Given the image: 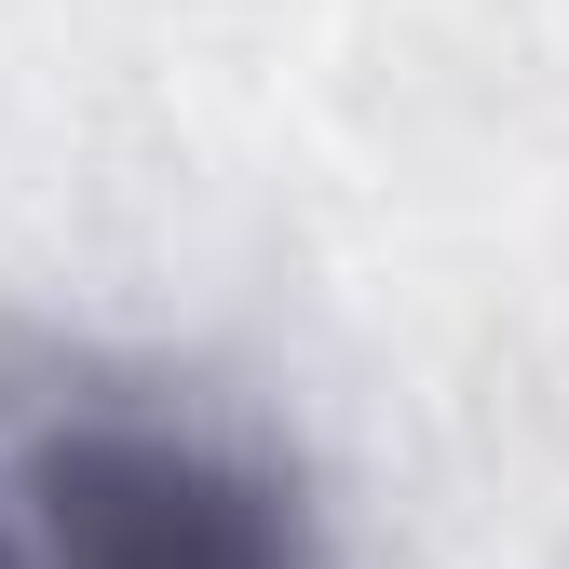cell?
<instances>
[{"instance_id": "6da1fadb", "label": "cell", "mask_w": 569, "mask_h": 569, "mask_svg": "<svg viewBox=\"0 0 569 569\" xmlns=\"http://www.w3.org/2000/svg\"><path fill=\"white\" fill-rule=\"evenodd\" d=\"M41 569H312V516L271 461L190 420H68L28 461Z\"/></svg>"}, {"instance_id": "7a4b0ae2", "label": "cell", "mask_w": 569, "mask_h": 569, "mask_svg": "<svg viewBox=\"0 0 569 569\" xmlns=\"http://www.w3.org/2000/svg\"><path fill=\"white\" fill-rule=\"evenodd\" d=\"M0 569H41V556H28V542H14V529H0Z\"/></svg>"}]
</instances>
